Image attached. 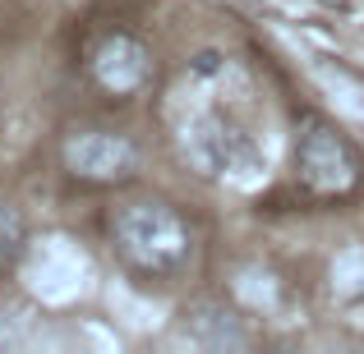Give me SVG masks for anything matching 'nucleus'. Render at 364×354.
Returning <instances> with one entry per match:
<instances>
[{"instance_id": "f257e3e1", "label": "nucleus", "mask_w": 364, "mask_h": 354, "mask_svg": "<svg viewBox=\"0 0 364 354\" xmlns=\"http://www.w3.org/2000/svg\"><path fill=\"white\" fill-rule=\"evenodd\" d=\"M111 235L139 276H171L189 258V226L166 203H124L111 216Z\"/></svg>"}, {"instance_id": "f03ea898", "label": "nucleus", "mask_w": 364, "mask_h": 354, "mask_svg": "<svg viewBox=\"0 0 364 354\" xmlns=\"http://www.w3.org/2000/svg\"><path fill=\"white\" fill-rule=\"evenodd\" d=\"M295 166H300V179H304L309 194H346V189L355 184V175H360L355 148L323 120H314L309 129L300 133Z\"/></svg>"}, {"instance_id": "7ed1b4c3", "label": "nucleus", "mask_w": 364, "mask_h": 354, "mask_svg": "<svg viewBox=\"0 0 364 354\" xmlns=\"http://www.w3.org/2000/svg\"><path fill=\"white\" fill-rule=\"evenodd\" d=\"M65 161L83 179H120L134 170V148L116 133H79L65 148Z\"/></svg>"}, {"instance_id": "20e7f679", "label": "nucleus", "mask_w": 364, "mask_h": 354, "mask_svg": "<svg viewBox=\"0 0 364 354\" xmlns=\"http://www.w3.org/2000/svg\"><path fill=\"white\" fill-rule=\"evenodd\" d=\"M185 336L208 350H245L249 345L245 322L226 304H194V309H185Z\"/></svg>"}, {"instance_id": "39448f33", "label": "nucleus", "mask_w": 364, "mask_h": 354, "mask_svg": "<svg viewBox=\"0 0 364 354\" xmlns=\"http://www.w3.org/2000/svg\"><path fill=\"white\" fill-rule=\"evenodd\" d=\"M97 74L107 88L116 92H129L148 79V60H143V46L129 42V37H111L107 46L97 51Z\"/></svg>"}, {"instance_id": "423d86ee", "label": "nucleus", "mask_w": 364, "mask_h": 354, "mask_svg": "<svg viewBox=\"0 0 364 354\" xmlns=\"http://www.w3.org/2000/svg\"><path fill=\"white\" fill-rule=\"evenodd\" d=\"M198 157H203L208 170H231V166H240L249 157V148H245L240 129L213 120V124H203V133H198Z\"/></svg>"}, {"instance_id": "0eeeda50", "label": "nucleus", "mask_w": 364, "mask_h": 354, "mask_svg": "<svg viewBox=\"0 0 364 354\" xmlns=\"http://www.w3.org/2000/svg\"><path fill=\"white\" fill-rule=\"evenodd\" d=\"M23 244H28V226H23V216H18L9 203H0V262H18Z\"/></svg>"}, {"instance_id": "6e6552de", "label": "nucleus", "mask_w": 364, "mask_h": 354, "mask_svg": "<svg viewBox=\"0 0 364 354\" xmlns=\"http://www.w3.org/2000/svg\"><path fill=\"white\" fill-rule=\"evenodd\" d=\"M217 60H222L217 51H203V55L194 60V70H198V74H213V70H217Z\"/></svg>"}]
</instances>
